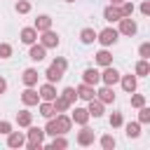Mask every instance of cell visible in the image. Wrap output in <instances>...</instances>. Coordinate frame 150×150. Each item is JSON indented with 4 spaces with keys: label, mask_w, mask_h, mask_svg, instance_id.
Listing matches in <instances>:
<instances>
[{
    "label": "cell",
    "mask_w": 150,
    "mask_h": 150,
    "mask_svg": "<svg viewBox=\"0 0 150 150\" xmlns=\"http://www.w3.org/2000/svg\"><path fill=\"white\" fill-rule=\"evenodd\" d=\"M35 40H38V30H35L33 26H28V28L21 30V42H23V45H33Z\"/></svg>",
    "instance_id": "obj_17"
},
{
    "label": "cell",
    "mask_w": 150,
    "mask_h": 150,
    "mask_svg": "<svg viewBox=\"0 0 150 150\" xmlns=\"http://www.w3.org/2000/svg\"><path fill=\"white\" fill-rule=\"evenodd\" d=\"M21 101H23V105H38L40 94H38L33 87H28V89H23V91H21Z\"/></svg>",
    "instance_id": "obj_7"
},
{
    "label": "cell",
    "mask_w": 150,
    "mask_h": 150,
    "mask_svg": "<svg viewBox=\"0 0 150 150\" xmlns=\"http://www.w3.org/2000/svg\"><path fill=\"white\" fill-rule=\"evenodd\" d=\"M87 112H89V117H101L103 115V103L94 96V98H89V108H87Z\"/></svg>",
    "instance_id": "obj_11"
},
{
    "label": "cell",
    "mask_w": 150,
    "mask_h": 150,
    "mask_svg": "<svg viewBox=\"0 0 150 150\" xmlns=\"http://www.w3.org/2000/svg\"><path fill=\"white\" fill-rule=\"evenodd\" d=\"M134 73H136L138 77H145V75H150V66H148V59H141V61L136 63Z\"/></svg>",
    "instance_id": "obj_25"
},
{
    "label": "cell",
    "mask_w": 150,
    "mask_h": 150,
    "mask_svg": "<svg viewBox=\"0 0 150 150\" xmlns=\"http://www.w3.org/2000/svg\"><path fill=\"white\" fill-rule=\"evenodd\" d=\"M82 82H84V84H91V87H96V84L101 82V73H98L96 68H87V70L82 73Z\"/></svg>",
    "instance_id": "obj_5"
},
{
    "label": "cell",
    "mask_w": 150,
    "mask_h": 150,
    "mask_svg": "<svg viewBox=\"0 0 150 150\" xmlns=\"http://www.w3.org/2000/svg\"><path fill=\"white\" fill-rule=\"evenodd\" d=\"M96 96H98V101H101V103H112V101H115L112 87H108V84H105V87H103L101 91H96Z\"/></svg>",
    "instance_id": "obj_21"
},
{
    "label": "cell",
    "mask_w": 150,
    "mask_h": 150,
    "mask_svg": "<svg viewBox=\"0 0 150 150\" xmlns=\"http://www.w3.org/2000/svg\"><path fill=\"white\" fill-rule=\"evenodd\" d=\"M40 45H42L45 49H54V47H59V35H56L52 28H47V30H42V35H40Z\"/></svg>",
    "instance_id": "obj_2"
},
{
    "label": "cell",
    "mask_w": 150,
    "mask_h": 150,
    "mask_svg": "<svg viewBox=\"0 0 150 150\" xmlns=\"http://www.w3.org/2000/svg\"><path fill=\"white\" fill-rule=\"evenodd\" d=\"M96 63H98V66H110V63H112V54H110L108 49H101V52L96 54Z\"/></svg>",
    "instance_id": "obj_24"
},
{
    "label": "cell",
    "mask_w": 150,
    "mask_h": 150,
    "mask_svg": "<svg viewBox=\"0 0 150 150\" xmlns=\"http://www.w3.org/2000/svg\"><path fill=\"white\" fill-rule=\"evenodd\" d=\"M120 82L124 91H136V75H120Z\"/></svg>",
    "instance_id": "obj_20"
},
{
    "label": "cell",
    "mask_w": 150,
    "mask_h": 150,
    "mask_svg": "<svg viewBox=\"0 0 150 150\" xmlns=\"http://www.w3.org/2000/svg\"><path fill=\"white\" fill-rule=\"evenodd\" d=\"M101 148L112 150V148H115V138H112V136H103V138H101Z\"/></svg>",
    "instance_id": "obj_37"
},
{
    "label": "cell",
    "mask_w": 150,
    "mask_h": 150,
    "mask_svg": "<svg viewBox=\"0 0 150 150\" xmlns=\"http://www.w3.org/2000/svg\"><path fill=\"white\" fill-rule=\"evenodd\" d=\"M77 143H80V145H91V143H94V131L84 127V129L77 134Z\"/></svg>",
    "instance_id": "obj_22"
},
{
    "label": "cell",
    "mask_w": 150,
    "mask_h": 150,
    "mask_svg": "<svg viewBox=\"0 0 150 150\" xmlns=\"http://www.w3.org/2000/svg\"><path fill=\"white\" fill-rule=\"evenodd\" d=\"M66 2H75V0H66Z\"/></svg>",
    "instance_id": "obj_47"
},
{
    "label": "cell",
    "mask_w": 150,
    "mask_h": 150,
    "mask_svg": "<svg viewBox=\"0 0 150 150\" xmlns=\"http://www.w3.org/2000/svg\"><path fill=\"white\" fill-rule=\"evenodd\" d=\"M138 54H141V59H150V42H143L138 47Z\"/></svg>",
    "instance_id": "obj_38"
},
{
    "label": "cell",
    "mask_w": 150,
    "mask_h": 150,
    "mask_svg": "<svg viewBox=\"0 0 150 150\" xmlns=\"http://www.w3.org/2000/svg\"><path fill=\"white\" fill-rule=\"evenodd\" d=\"M52 105H54V110H56V112H66V110L70 108V103H68L66 98H61V96H56V98L52 101Z\"/></svg>",
    "instance_id": "obj_28"
},
{
    "label": "cell",
    "mask_w": 150,
    "mask_h": 150,
    "mask_svg": "<svg viewBox=\"0 0 150 150\" xmlns=\"http://www.w3.org/2000/svg\"><path fill=\"white\" fill-rule=\"evenodd\" d=\"M56 129H59V134H66V131H70V124H73V120L68 117V115H56Z\"/></svg>",
    "instance_id": "obj_15"
},
{
    "label": "cell",
    "mask_w": 150,
    "mask_h": 150,
    "mask_svg": "<svg viewBox=\"0 0 150 150\" xmlns=\"http://www.w3.org/2000/svg\"><path fill=\"white\" fill-rule=\"evenodd\" d=\"M61 98H66L70 105L75 103V98H77V91H75V87H66L63 91H61Z\"/></svg>",
    "instance_id": "obj_30"
},
{
    "label": "cell",
    "mask_w": 150,
    "mask_h": 150,
    "mask_svg": "<svg viewBox=\"0 0 150 150\" xmlns=\"http://www.w3.org/2000/svg\"><path fill=\"white\" fill-rule=\"evenodd\" d=\"M138 122H141V124H148V122H150V108H145V105L138 108Z\"/></svg>",
    "instance_id": "obj_32"
},
{
    "label": "cell",
    "mask_w": 150,
    "mask_h": 150,
    "mask_svg": "<svg viewBox=\"0 0 150 150\" xmlns=\"http://www.w3.org/2000/svg\"><path fill=\"white\" fill-rule=\"evenodd\" d=\"M122 2H124V0H110V5H117V7H120Z\"/></svg>",
    "instance_id": "obj_46"
},
{
    "label": "cell",
    "mask_w": 150,
    "mask_h": 150,
    "mask_svg": "<svg viewBox=\"0 0 150 150\" xmlns=\"http://www.w3.org/2000/svg\"><path fill=\"white\" fill-rule=\"evenodd\" d=\"M110 127H112V129L122 127V115H120V112H112V115H110Z\"/></svg>",
    "instance_id": "obj_39"
},
{
    "label": "cell",
    "mask_w": 150,
    "mask_h": 150,
    "mask_svg": "<svg viewBox=\"0 0 150 150\" xmlns=\"http://www.w3.org/2000/svg\"><path fill=\"white\" fill-rule=\"evenodd\" d=\"M45 77H47V82H59L61 77H63V70L61 68H56L54 63L47 68V73H45Z\"/></svg>",
    "instance_id": "obj_19"
},
{
    "label": "cell",
    "mask_w": 150,
    "mask_h": 150,
    "mask_svg": "<svg viewBox=\"0 0 150 150\" xmlns=\"http://www.w3.org/2000/svg\"><path fill=\"white\" fill-rule=\"evenodd\" d=\"M16 122H19V127H30L33 115H30L28 110H21V112H16Z\"/></svg>",
    "instance_id": "obj_27"
},
{
    "label": "cell",
    "mask_w": 150,
    "mask_h": 150,
    "mask_svg": "<svg viewBox=\"0 0 150 150\" xmlns=\"http://www.w3.org/2000/svg\"><path fill=\"white\" fill-rule=\"evenodd\" d=\"M136 30H138V26H136V21L131 16H122L120 19V30L117 33H122V35H136Z\"/></svg>",
    "instance_id": "obj_4"
},
{
    "label": "cell",
    "mask_w": 150,
    "mask_h": 150,
    "mask_svg": "<svg viewBox=\"0 0 150 150\" xmlns=\"http://www.w3.org/2000/svg\"><path fill=\"white\" fill-rule=\"evenodd\" d=\"M52 63H54V66H56V68H61V70H66V68H68V61H66V59H63V56H56V59H54V61H52Z\"/></svg>",
    "instance_id": "obj_41"
},
{
    "label": "cell",
    "mask_w": 150,
    "mask_h": 150,
    "mask_svg": "<svg viewBox=\"0 0 150 150\" xmlns=\"http://www.w3.org/2000/svg\"><path fill=\"white\" fill-rule=\"evenodd\" d=\"M80 40H82V45H91L96 40V30L94 28H82L80 30Z\"/></svg>",
    "instance_id": "obj_23"
},
{
    "label": "cell",
    "mask_w": 150,
    "mask_h": 150,
    "mask_svg": "<svg viewBox=\"0 0 150 150\" xmlns=\"http://www.w3.org/2000/svg\"><path fill=\"white\" fill-rule=\"evenodd\" d=\"M75 91H77V98H82V101H89V98H94V96H96L94 87H91V84H84V82H82Z\"/></svg>",
    "instance_id": "obj_10"
},
{
    "label": "cell",
    "mask_w": 150,
    "mask_h": 150,
    "mask_svg": "<svg viewBox=\"0 0 150 150\" xmlns=\"http://www.w3.org/2000/svg\"><path fill=\"white\" fill-rule=\"evenodd\" d=\"M103 19H105V21H110V23H112V21H120V19H122V12H120V7H117V5H110V7H105V9H103Z\"/></svg>",
    "instance_id": "obj_8"
},
{
    "label": "cell",
    "mask_w": 150,
    "mask_h": 150,
    "mask_svg": "<svg viewBox=\"0 0 150 150\" xmlns=\"http://www.w3.org/2000/svg\"><path fill=\"white\" fill-rule=\"evenodd\" d=\"M117 35H120V33H117L115 28H103L101 33H96V40H98L103 47H110V45L117 42Z\"/></svg>",
    "instance_id": "obj_1"
},
{
    "label": "cell",
    "mask_w": 150,
    "mask_h": 150,
    "mask_svg": "<svg viewBox=\"0 0 150 150\" xmlns=\"http://www.w3.org/2000/svg\"><path fill=\"white\" fill-rule=\"evenodd\" d=\"M38 77H40V75H38V70H35V68H26V70H23V75H21V80H23V84H26V87H35V84H38Z\"/></svg>",
    "instance_id": "obj_9"
},
{
    "label": "cell",
    "mask_w": 150,
    "mask_h": 150,
    "mask_svg": "<svg viewBox=\"0 0 150 150\" xmlns=\"http://www.w3.org/2000/svg\"><path fill=\"white\" fill-rule=\"evenodd\" d=\"M101 82H103V84H108V87H112V84H117V82H120V73L112 68V63H110V66H103Z\"/></svg>",
    "instance_id": "obj_3"
},
{
    "label": "cell",
    "mask_w": 150,
    "mask_h": 150,
    "mask_svg": "<svg viewBox=\"0 0 150 150\" xmlns=\"http://www.w3.org/2000/svg\"><path fill=\"white\" fill-rule=\"evenodd\" d=\"M127 136L129 138H138L141 136V122H129L127 124Z\"/></svg>",
    "instance_id": "obj_29"
},
{
    "label": "cell",
    "mask_w": 150,
    "mask_h": 150,
    "mask_svg": "<svg viewBox=\"0 0 150 150\" xmlns=\"http://www.w3.org/2000/svg\"><path fill=\"white\" fill-rule=\"evenodd\" d=\"M131 94H134V91H131ZM131 105H134V108L145 105V96H143V94H134V96H131Z\"/></svg>",
    "instance_id": "obj_34"
},
{
    "label": "cell",
    "mask_w": 150,
    "mask_h": 150,
    "mask_svg": "<svg viewBox=\"0 0 150 150\" xmlns=\"http://www.w3.org/2000/svg\"><path fill=\"white\" fill-rule=\"evenodd\" d=\"M49 148H54V150H56V148H68V141L63 138V134H59V136H54V138H52Z\"/></svg>",
    "instance_id": "obj_31"
},
{
    "label": "cell",
    "mask_w": 150,
    "mask_h": 150,
    "mask_svg": "<svg viewBox=\"0 0 150 150\" xmlns=\"http://www.w3.org/2000/svg\"><path fill=\"white\" fill-rule=\"evenodd\" d=\"M120 12H122V16H131L134 14V5L131 2H122L120 5Z\"/></svg>",
    "instance_id": "obj_36"
},
{
    "label": "cell",
    "mask_w": 150,
    "mask_h": 150,
    "mask_svg": "<svg viewBox=\"0 0 150 150\" xmlns=\"http://www.w3.org/2000/svg\"><path fill=\"white\" fill-rule=\"evenodd\" d=\"M70 120H73L75 124H82V127H84V124L89 122V112H87V108H75L73 115H70Z\"/></svg>",
    "instance_id": "obj_12"
},
{
    "label": "cell",
    "mask_w": 150,
    "mask_h": 150,
    "mask_svg": "<svg viewBox=\"0 0 150 150\" xmlns=\"http://www.w3.org/2000/svg\"><path fill=\"white\" fill-rule=\"evenodd\" d=\"M141 12L148 16V14H150V2H143V5H141Z\"/></svg>",
    "instance_id": "obj_43"
},
{
    "label": "cell",
    "mask_w": 150,
    "mask_h": 150,
    "mask_svg": "<svg viewBox=\"0 0 150 150\" xmlns=\"http://www.w3.org/2000/svg\"><path fill=\"white\" fill-rule=\"evenodd\" d=\"M9 131H12V124H9V122H5V120H2V122H0V134H5V136H7V134H9Z\"/></svg>",
    "instance_id": "obj_42"
},
{
    "label": "cell",
    "mask_w": 150,
    "mask_h": 150,
    "mask_svg": "<svg viewBox=\"0 0 150 150\" xmlns=\"http://www.w3.org/2000/svg\"><path fill=\"white\" fill-rule=\"evenodd\" d=\"M40 115H42V117H47V120L56 115V110H54L52 101H45V103H40Z\"/></svg>",
    "instance_id": "obj_26"
},
{
    "label": "cell",
    "mask_w": 150,
    "mask_h": 150,
    "mask_svg": "<svg viewBox=\"0 0 150 150\" xmlns=\"http://www.w3.org/2000/svg\"><path fill=\"white\" fill-rule=\"evenodd\" d=\"M45 134H49V136H59V129H56L54 117H49V122H47V127H45Z\"/></svg>",
    "instance_id": "obj_33"
},
{
    "label": "cell",
    "mask_w": 150,
    "mask_h": 150,
    "mask_svg": "<svg viewBox=\"0 0 150 150\" xmlns=\"http://www.w3.org/2000/svg\"><path fill=\"white\" fill-rule=\"evenodd\" d=\"M38 94H40V98H42V101H54V98L59 96V94H56V87H54V82H47V84H42Z\"/></svg>",
    "instance_id": "obj_6"
},
{
    "label": "cell",
    "mask_w": 150,
    "mask_h": 150,
    "mask_svg": "<svg viewBox=\"0 0 150 150\" xmlns=\"http://www.w3.org/2000/svg\"><path fill=\"white\" fill-rule=\"evenodd\" d=\"M9 56H12V47L7 42H2L0 45V59H9Z\"/></svg>",
    "instance_id": "obj_40"
},
{
    "label": "cell",
    "mask_w": 150,
    "mask_h": 150,
    "mask_svg": "<svg viewBox=\"0 0 150 150\" xmlns=\"http://www.w3.org/2000/svg\"><path fill=\"white\" fill-rule=\"evenodd\" d=\"M16 12H19V14H28V12H30V2L19 0V2H16Z\"/></svg>",
    "instance_id": "obj_35"
},
{
    "label": "cell",
    "mask_w": 150,
    "mask_h": 150,
    "mask_svg": "<svg viewBox=\"0 0 150 150\" xmlns=\"http://www.w3.org/2000/svg\"><path fill=\"white\" fill-rule=\"evenodd\" d=\"M45 54H47V49H45L42 45H35V42L30 45V52H28V56H30L33 61H42V59H45Z\"/></svg>",
    "instance_id": "obj_18"
},
{
    "label": "cell",
    "mask_w": 150,
    "mask_h": 150,
    "mask_svg": "<svg viewBox=\"0 0 150 150\" xmlns=\"http://www.w3.org/2000/svg\"><path fill=\"white\" fill-rule=\"evenodd\" d=\"M26 148H28V150H40L42 145H40V143H26Z\"/></svg>",
    "instance_id": "obj_44"
},
{
    "label": "cell",
    "mask_w": 150,
    "mask_h": 150,
    "mask_svg": "<svg viewBox=\"0 0 150 150\" xmlns=\"http://www.w3.org/2000/svg\"><path fill=\"white\" fill-rule=\"evenodd\" d=\"M23 143H26V138H23L21 131H9V134H7V145H9V148H21Z\"/></svg>",
    "instance_id": "obj_14"
},
{
    "label": "cell",
    "mask_w": 150,
    "mask_h": 150,
    "mask_svg": "<svg viewBox=\"0 0 150 150\" xmlns=\"http://www.w3.org/2000/svg\"><path fill=\"white\" fill-rule=\"evenodd\" d=\"M45 141V129L40 127H28V143H40L42 145Z\"/></svg>",
    "instance_id": "obj_13"
},
{
    "label": "cell",
    "mask_w": 150,
    "mask_h": 150,
    "mask_svg": "<svg viewBox=\"0 0 150 150\" xmlns=\"http://www.w3.org/2000/svg\"><path fill=\"white\" fill-rule=\"evenodd\" d=\"M38 33H42V30H47V28H52V16H47V14H40L38 19H35V26H33Z\"/></svg>",
    "instance_id": "obj_16"
},
{
    "label": "cell",
    "mask_w": 150,
    "mask_h": 150,
    "mask_svg": "<svg viewBox=\"0 0 150 150\" xmlns=\"http://www.w3.org/2000/svg\"><path fill=\"white\" fill-rule=\"evenodd\" d=\"M5 89H7V82H5V77H0V94H5Z\"/></svg>",
    "instance_id": "obj_45"
}]
</instances>
